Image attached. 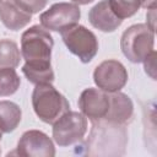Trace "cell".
Returning a JSON list of instances; mask_svg holds the SVG:
<instances>
[{
    "mask_svg": "<svg viewBox=\"0 0 157 157\" xmlns=\"http://www.w3.org/2000/svg\"><path fill=\"white\" fill-rule=\"evenodd\" d=\"M21 85V78L13 67L0 69V97L13 94Z\"/></svg>",
    "mask_w": 157,
    "mask_h": 157,
    "instance_id": "e0dca14e",
    "label": "cell"
},
{
    "mask_svg": "<svg viewBox=\"0 0 157 157\" xmlns=\"http://www.w3.org/2000/svg\"><path fill=\"white\" fill-rule=\"evenodd\" d=\"M1 2H2V0H0V4H1Z\"/></svg>",
    "mask_w": 157,
    "mask_h": 157,
    "instance_id": "cb8c5ba5",
    "label": "cell"
},
{
    "mask_svg": "<svg viewBox=\"0 0 157 157\" xmlns=\"http://www.w3.org/2000/svg\"><path fill=\"white\" fill-rule=\"evenodd\" d=\"M155 32L145 23L130 26L120 38V48L131 63H142L155 49Z\"/></svg>",
    "mask_w": 157,
    "mask_h": 157,
    "instance_id": "277c9868",
    "label": "cell"
},
{
    "mask_svg": "<svg viewBox=\"0 0 157 157\" xmlns=\"http://www.w3.org/2000/svg\"><path fill=\"white\" fill-rule=\"evenodd\" d=\"M78 108L91 121L102 120L109 108V94L99 88H86L80 94Z\"/></svg>",
    "mask_w": 157,
    "mask_h": 157,
    "instance_id": "30bf717a",
    "label": "cell"
},
{
    "mask_svg": "<svg viewBox=\"0 0 157 157\" xmlns=\"http://www.w3.org/2000/svg\"><path fill=\"white\" fill-rule=\"evenodd\" d=\"M87 132V118L78 112L69 110L53 124V139L61 146L80 142Z\"/></svg>",
    "mask_w": 157,
    "mask_h": 157,
    "instance_id": "8992f818",
    "label": "cell"
},
{
    "mask_svg": "<svg viewBox=\"0 0 157 157\" xmlns=\"http://www.w3.org/2000/svg\"><path fill=\"white\" fill-rule=\"evenodd\" d=\"M156 52L153 50L142 63H144V65H145V71H146V74L151 77V78H156V74H155V71H156Z\"/></svg>",
    "mask_w": 157,
    "mask_h": 157,
    "instance_id": "ffe728a7",
    "label": "cell"
},
{
    "mask_svg": "<svg viewBox=\"0 0 157 157\" xmlns=\"http://www.w3.org/2000/svg\"><path fill=\"white\" fill-rule=\"evenodd\" d=\"M93 81L96 86L104 92H118L128 82V71L118 60H104L94 69Z\"/></svg>",
    "mask_w": 157,
    "mask_h": 157,
    "instance_id": "ba28073f",
    "label": "cell"
},
{
    "mask_svg": "<svg viewBox=\"0 0 157 157\" xmlns=\"http://www.w3.org/2000/svg\"><path fill=\"white\" fill-rule=\"evenodd\" d=\"M88 20L94 28L105 33L114 32L123 22V20L112 11L108 0H102L96 4L88 12Z\"/></svg>",
    "mask_w": 157,
    "mask_h": 157,
    "instance_id": "7c38bea8",
    "label": "cell"
},
{
    "mask_svg": "<svg viewBox=\"0 0 157 157\" xmlns=\"http://www.w3.org/2000/svg\"><path fill=\"white\" fill-rule=\"evenodd\" d=\"M71 1L74 4H77V5H87V4H91L94 0H71Z\"/></svg>",
    "mask_w": 157,
    "mask_h": 157,
    "instance_id": "7402d4cb",
    "label": "cell"
},
{
    "mask_svg": "<svg viewBox=\"0 0 157 157\" xmlns=\"http://www.w3.org/2000/svg\"><path fill=\"white\" fill-rule=\"evenodd\" d=\"M53 37L43 26L34 25L21 36V55L31 66L50 65Z\"/></svg>",
    "mask_w": 157,
    "mask_h": 157,
    "instance_id": "3957f363",
    "label": "cell"
},
{
    "mask_svg": "<svg viewBox=\"0 0 157 157\" xmlns=\"http://www.w3.org/2000/svg\"><path fill=\"white\" fill-rule=\"evenodd\" d=\"M109 94V108L104 120L126 125L132 120L134 117V104L130 97L120 91L112 92Z\"/></svg>",
    "mask_w": 157,
    "mask_h": 157,
    "instance_id": "8fae6325",
    "label": "cell"
},
{
    "mask_svg": "<svg viewBox=\"0 0 157 157\" xmlns=\"http://www.w3.org/2000/svg\"><path fill=\"white\" fill-rule=\"evenodd\" d=\"M0 20L6 28L18 31L31 22L32 15L22 11L12 0H2L0 4Z\"/></svg>",
    "mask_w": 157,
    "mask_h": 157,
    "instance_id": "4fadbf2b",
    "label": "cell"
},
{
    "mask_svg": "<svg viewBox=\"0 0 157 157\" xmlns=\"http://www.w3.org/2000/svg\"><path fill=\"white\" fill-rule=\"evenodd\" d=\"M81 17V10L74 2H56L47 11L40 13L39 21L48 31L63 32L77 25Z\"/></svg>",
    "mask_w": 157,
    "mask_h": 157,
    "instance_id": "52a82bcc",
    "label": "cell"
},
{
    "mask_svg": "<svg viewBox=\"0 0 157 157\" xmlns=\"http://www.w3.org/2000/svg\"><path fill=\"white\" fill-rule=\"evenodd\" d=\"M112 11L120 18H128L134 16L140 7H142L141 0H108Z\"/></svg>",
    "mask_w": 157,
    "mask_h": 157,
    "instance_id": "ac0fdd59",
    "label": "cell"
},
{
    "mask_svg": "<svg viewBox=\"0 0 157 157\" xmlns=\"http://www.w3.org/2000/svg\"><path fill=\"white\" fill-rule=\"evenodd\" d=\"M1 137H2V132L0 131V141H1Z\"/></svg>",
    "mask_w": 157,
    "mask_h": 157,
    "instance_id": "603a6c76",
    "label": "cell"
},
{
    "mask_svg": "<svg viewBox=\"0 0 157 157\" xmlns=\"http://www.w3.org/2000/svg\"><path fill=\"white\" fill-rule=\"evenodd\" d=\"M22 11L33 15V13H38L39 11H42L48 0H12Z\"/></svg>",
    "mask_w": 157,
    "mask_h": 157,
    "instance_id": "d6986e66",
    "label": "cell"
},
{
    "mask_svg": "<svg viewBox=\"0 0 157 157\" xmlns=\"http://www.w3.org/2000/svg\"><path fill=\"white\" fill-rule=\"evenodd\" d=\"M141 1H142V7H146V9L156 7V0H141Z\"/></svg>",
    "mask_w": 157,
    "mask_h": 157,
    "instance_id": "44dd1931",
    "label": "cell"
},
{
    "mask_svg": "<svg viewBox=\"0 0 157 157\" xmlns=\"http://www.w3.org/2000/svg\"><path fill=\"white\" fill-rule=\"evenodd\" d=\"M18 155L23 157H54L55 147L52 139L39 130H28L21 136L16 151L10 155Z\"/></svg>",
    "mask_w": 157,
    "mask_h": 157,
    "instance_id": "9c48e42d",
    "label": "cell"
},
{
    "mask_svg": "<svg viewBox=\"0 0 157 157\" xmlns=\"http://www.w3.org/2000/svg\"><path fill=\"white\" fill-rule=\"evenodd\" d=\"M22 72L26 76V78L33 83H52L54 81V71L50 65H39V66H31L25 64L22 66Z\"/></svg>",
    "mask_w": 157,
    "mask_h": 157,
    "instance_id": "2e32d148",
    "label": "cell"
},
{
    "mask_svg": "<svg viewBox=\"0 0 157 157\" xmlns=\"http://www.w3.org/2000/svg\"><path fill=\"white\" fill-rule=\"evenodd\" d=\"M126 145V126L102 119L92 121L90 135L83 144V151L92 157H120L125 155Z\"/></svg>",
    "mask_w": 157,
    "mask_h": 157,
    "instance_id": "6da1fadb",
    "label": "cell"
},
{
    "mask_svg": "<svg viewBox=\"0 0 157 157\" xmlns=\"http://www.w3.org/2000/svg\"><path fill=\"white\" fill-rule=\"evenodd\" d=\"M32 107L36 115L45 124L53 125L70 110V104L52 83L36 85L32 93Z\"/></svg>",
    "mask_w": 157,
    "mask_h": 157,
    "instance_id": "7a4b0ae2",
    "label": "cell"
},
{
    "mask_svg": "<svg viewBox=\"0 0 157 157\" xmlns=\"http://www.w3.org/2000/svg\"><path fill=\"white\" fill-rule=\"evenodd\" d=\"M60 34L69 52L76 55L82 63L87 64L96 56L98 52V39L94 33L85 26L75 25Z\"/></svg>",
    "mask_w": 157,
    "mask_h": 157,
    "instance_id": "5b68a950",
    "label": "cell"
},
{
    "mask_svg": "<svg viewBox=\"0 0 157 157\" xmlns=\"http://www.w3.org/2000/svg\"><path fill=\"white\" fill-rule=\"evenodd\" d=\"M22 119L21 108L11 101H0V131L12 132Z\"/></svg>",
    "mask_w": 157,
    "mask_h": 157,
    "instance_id": "5bb4252c",
    "label": "cell"
},
{
    "mask_svg": "<svg viewBox=\"0 0 157 157\" xmlns=\"http://www.w3.org/2000/svg\"><path fill=\"white\" fill-rule=\"evenodd\" d=\"M21 60L18 45L10 39H0V69L16 67Z\"/></svg>",
    "mask_w": 157,
    "mask_h": 157,
    "instance_id": "9a60e30c",
    "label": "cell"
},
{
    "mask_svg": "<svg viewBox=\"0 0 157 157\" xmlns=\"http://www.w3.org/2000/svg\"><path fill=\"white\" fill-rule=\"evenodd\" d=\"M0 153H1V150H0Z\"/></svg>",
    "mask_w": 157,
    "mask_h": 157,
    "instance_id": "d4e9b609",
    "label": "cell"
}]
</instances>
